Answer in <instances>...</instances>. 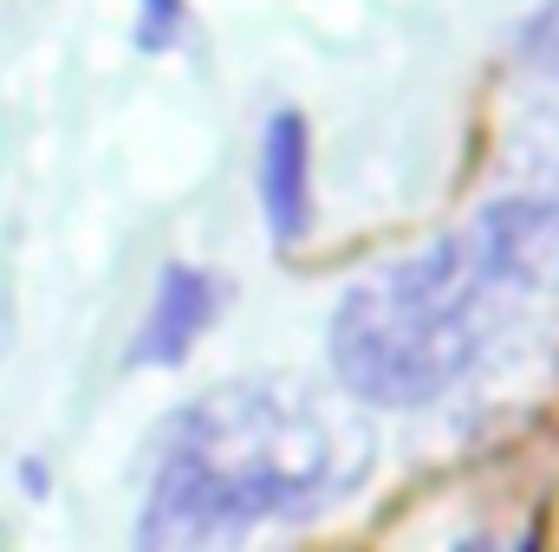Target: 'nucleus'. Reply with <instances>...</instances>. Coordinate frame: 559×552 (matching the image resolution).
Segmentation results:
<instances>
[{
    "label": "nucleus",
    "instance_id": "0eeeda50",
    "mask_svg": "<svg viewBox=\"0 0 559 552\" xmlns=\"http://www.w3.org/2000/svg\"><path fill=\"white\" fill-rule=\"evenodd\" d=\"M138 39L143 52H163L182 39V0H143L138 7Z\"/></svg>",
    "mask_w": 559,
    "mask_h": 552
},
{
    "label": "nucleus",
    "instance_id": "39448f33",
    "mask_svg": "<svg viewBox=\"0 0 559 552\" xmlns=\"http://www.w3.org/2000/svg\"><path fill=\"white\" fill-rule=\"evenodd\" d=\"M261 215L274 248L306 241L312 228V137L299 111H274L261 131Z\"/></svg>",
    "mask_w": 559,
    "mask_h": 552
},
{
    "label": "nucleus",
    "instance_id": "7ed1b4c3",
    "mask_svg": "<svg viewBox=\"0 0 559 552\" xmlns=\"http://www.w3.org/2000/svg\"><path fill=\"white\" fill-rule=\"evenodd\" d=\"M468 241L488 261V274L501 279L508 299L514 292H559V176L547 169L540 182L495 195L475 215Z\"/></svg>",
    "mask_w": 559,
    "mask_h": 552
},
{
    "label": "nucleus",
    "instance_id": "f03ea898",
    "mask_svg": "<svg viewBox=\"0 0 559 552\" xmlns=\"http://www.w3.org/2000/svg\"><path fill=\"white\" fill-rule=\"evenodd\" d=\"M501 305L508 292L475 254V241L449 235L411 261H391L358 279L325 325V351L358 404L423 410L481 364Z\"/></svg>",
    "mask_w": 559,
    "mask_h": 552
},
{
    "label": "nucleus",
    "instance_id": "6e6552de",
    "mask_svg": "<svg viewBox=\"0 0 559 552\" xmlns=\"http://www.w3.org/2000/svg\"><path fill=\"white\" fill-rule=\"evenodd\" d=\"M462 552H508V547H462Z\"/></svg>",
    "mask_w": 559,
    "mask_h": 552
},
{
    "label": "nucleus",
    "instance_id": "20e7f679",
    "mask_svg": "<svg viewBox=\"0 0 559 552\" xmlns=\"http://www.w3.org/2000/svg\"><path fill=\"white\" fill-rule=\"evenodd\" d=\"M228 286L209 274V267H189V261H169L156 274V292H150V312L138 325V345H131V364L143 371H163V364H182L195 351V338L215 325Z\"/></svg>",
    "mask_w": 559,
    "mask_h": 552
},
{
    "label": "nucleus",
    "instance_id": "f257e3e1",
    "mask_svg": "<svg viewBox=\"0 0 559 552\" xmlns=\"http://www.w3.org/2000/svg\"><path fill=\"white\" fill-rule=\"evenodd\" d=\"M365 468L371 429L306 384L248 377L202 391L163 429L138 552H228L274 520L352 494Z\"/></svg>",
    "mask_w": 559,
    "mask_h": 552
},
{
    "label": "nucleus",
    "instance_id": "423d86ee",
    "mask_svg": "<svg viewBox=\"0 0 559 552\" xmlns=\"http://www.w3.org/2000/svg\"><path fill=\"white\" fill-rule=\"evenodd\" d=\"M521 65L540 72V79H559V0H547V7L521 26Z\"/></svg>",
    "mask_w": 559,
    "mask_h": 552
}]
</instances>
